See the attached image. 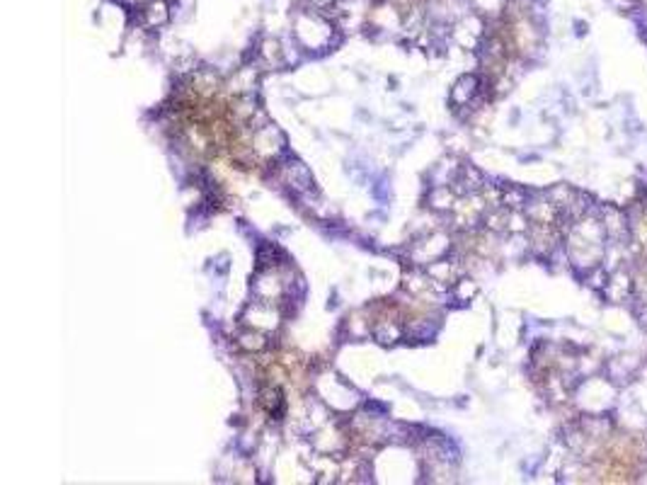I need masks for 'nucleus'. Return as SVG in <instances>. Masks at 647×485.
I'll list each match as a JSON object with an SVG mask.
<instances>
[{
    "label": "nucleus",
    "mask_w": 647,
    "mask_h": 485,
    "mask_svg": "<svg viewBox=\"0 0 647 485\" xmlns=\"http://www.w3.org/2000/svg\"><path fill=\"white\" fill-rule=\"evenodd\" d=\"M250 148H252V153L257 155V158H262V160L277 158V153L284 148V136L277 131V126L264 124V126H259V129L252 134Z\"/></svg>",
    "instance_id": "nucleus-1"
},
{
    "label": "nucleus",
    "mask_w": 647,
    "mask_h": 485,
    "mask_svg": "<svg viewBox=\"0 0 647 485\" xmlns=\"http://www.w3.org/2000/svg\"><path fill=\"white\" fill-rule=\"evenodd\" d=\"M245 321L255 327V330H274L279 325V313L272 308V301H262L259 298L257 303L248 308L245 313Z\"/></svg>",
    "instance_id": "nucleus-2"
},
{
    "label": "nucleus",
    "mask_w": 647,
    "mask_h": 485,
    "mask_svg": "<svg viewBox=\"0 0 647 485\" xmlns=\"http://www.w3.org/2000/svg\"><path fill=\"white\" fill-rule=\"evenodd\" d=\"M279 175H282V182L286 185V187H291L293 192H306L313 185V178H311V173H308V168L303 163H298V160L284 163Z\"/></svg>",
    "instance_id": "nucleus-3"
},
{
    "label": "nucleus",
    "mask_w": 647,
    "mask_h": 485,
    "mask_svg": "<svg viewBox=\"0 0 647 485\" xmlns=\"http://www.w3.org/2000/svg\"><path fill=\"white\" fill-rule=\"evenodd\" d=\"M282 291H284V282L277 274V269H267V272L259 274L257 282H255V293H257L262 301H272V298L282 296Z\"/></svg>",
    "instance_id": "nucleus-4"
},
{
    "label": "nucleus",
    "mask_w": 647,
    "mask_h": 485,
    "mask_svg": "<svg viewBox=\"0 0 647 485\" xmlns=\"http://www.w3.org/2000/svg\"><path fill=\"white\" fill-rule=\"evenodd\" d=\"M170 19V8L165 0H150L144 10V22L148 27H163L165 22Z\"/></svg>",
    "instance_id": "nucleus-5"
},
{
    "label": "nucleus",
    "mask_w": 647,
    "mask_h": 485,
    "mask_svg": "<svg viewBox=\"0 0 647 485\" xmlns=\"http://www.w3.org/2000/svg\"><path fill=\"white\" fill-rule=\"evenodd\" d=\"M475 92H478V78L463 76L454 85V90H451V100H454L456 105H468V102L473 100Z\"/></svg>",
    "instance_id": "nucleus-6"
},
{
    "label": "nucleus",
    "mask_w": 647,
    "mask_h": 485,
    "mask_svg": "<svg viewBox=\"0 0 647 485\" xmlns=\"http://www.w3.org/2000/svg\"><path fill=\"white\" fill-rule=\"evenodd\" d=\"M259 403H262V408L267 410L269 415L279 413V408H282V393H279L277 386H267V389H262V393H259Z\"/></svg>",
    "instance_id": "nucleus-7"
},
{
    "label": "nucleus",
    "mask_w": 647,
    "mask_h": 485,
    "mask_svg": "<svg viewBox=\"0 0 647 485\" xmlns=\"http://www.w3.org/2000/svg\"><path fill=\"white\" fill-rule=\"evenodd\" d=\"M238 345L243 347V350H250V352H259L267 347V340H264L262 330H248L243 332V335L238 337Z\"/></svg>",
    "instance_id": "nucleus-8"
},
{
    "label": "nucleus",
    "mask_w": 647,
    "mask_h": 485,
    "mask_svg": "<svg viewBox=\"0 0 647 485\" xmlns=\"http://www.w3.org/2000/svg\"><path fill=\"white\" fill-rule=\"evenodd\" d=\"M282 257V250L277 248V245H272V243H267V245H262L259 248V253H257V262L262 264V267H267V269H277V259Z\"/></svg>",
    "instance_id": "nucleus-9"
},
{
    "label": "nucleus",
    "mask_w": 647,
    "mask_h": 485,
    "mask_svg": "<svg viewBox=\"0 0 647 485\" xmlns=\"http://www.w3.org/2000/svg\"><path fill=\"white\" fill-rule=\"evenodd\" d=\"M400 335H403V330L395 325V321H381L379 325H376V337H379L381 342H395V340H400Z\"/></svg>",
    "instance_id": "nucleus-10"
},
{
    "label": "nucleus",
    "mask_w": 647,
    "mask_h": 485,
    "mask_svg": "<svg viewBox=\"0 0 647 485\" xmlns=\"http://www.w3.org/2000/svg\"><path fill=\"white\" fill-rule=\"evenodd\" d=\"M429 202H431V207H436V209H449L451 207V192L449 189H436V192L429 194Z\"/></svg>",
    "instance_id": "nucleus-11"
},
{
    "label": "nucleus",
    "mask_w": 647,
    "mask_h": 485,
    "mask_svg": "<svg viewBox=\"0 0 647 485\" xmlns=\"http://www.w3.org/2000/svg\"><path fill=\"white\" fill-rule=\"evenodd\" d=\"M259 53H262V58L267 63H272V58L279 63V44L277 42H264L262 44V51H259Z\"/></svg>",
    "instance_id": "nucleus-12"
},
{
    "label": "nucleus",
    "mask_w": 647,
    "mask_h": 485,
    "mask_svg": "<svg viewBox=\"0 0 647 485\" xmlns=\"http://www.w3.org/2000/svg\"><path fill=\"white\" fill-rule=\"evenodd\" d=\"M475 293V284H470V282H460V287H458V296L460 298H465V296H473Z\"/></svg>",
    "instance_id": "nucleus-13"
}]
</instances>
